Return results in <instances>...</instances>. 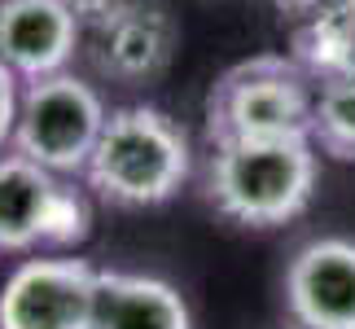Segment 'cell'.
<instances>
[{"mask_svg": "<svg viewBox=\"0 0 355 329\" xmlns=\"http://www.w3.org/2000/svg\"><path fill=\"white\" fill-rule=\"evenodd\" d=\"M316 145L311 136L277 141H228L211 145L207 158V202L224 219L245 228H277L307 211L316 194Z\"/></svg>", "mask_w": 355, "mask_h": 329, "instance_id": "1", "label": "cell"}, {"mask_svg": "<svg viewBox=\"0 0 355 329\" xmlns=\"http://www.w3.org/2000/svg\"><path fill=\"white\" fill-rule=\"evenodd\" d=\"M193 176V145L171 115L154 106H123L88 158L84 180L110 207H162Z\"/></svg>", "mask_w": 355, "mask_h": 329, "instance_id": "2", "label": "cell"}, {"mask_svg": "<svg viewBox=\"0 0 355 329\" xmlns=\"http://www.w3.org/2000/svg\"><path fill=\"white\" fill-rule=\"evenodd\" d=\"M311 132V79L294 58H250L224 71L207 92V136L228 141H277Z\"/></svg>", "mask_w": 355, "mask_h": 329, "instance_id": "3", "label": "cell"}, {"mask_svg": "<svg viewBox=\"0 0 355 329\" xmlns=\"http://www.w3.org/2000/svg\"><path fill=\"white\" fill-rule=\"evenodd\" d=\"M101 92L71 71L22 84L18 92V119H13L9 149L40 162L53 176H84L88 158L105 132Z\"/></svg>", "mask_w": 355, "mask_h": 329, "instance_id": "4", "label": "cell"}, {"mask_svg": "<svg viewBox=\"0 0 355 329\" xmlns=\"http://www.w3.org/2000/svg\"><path fill=\"white\" fill-rule=\"evenodd\" d=\"M92 233V202L66 176L22 154H0V255L71 251Z\"/></svg>", "mask_w": 355, "mask_h": 329, "instance_id": "5", "label": "cell"}, {"mask_svg": "<svg viewBox=\"0 0 355 329\" xmlns=\"http://www.w3.org/2000/svg\"><path fill=\"white\" fill-rule=\"evenodd\" d=\"M92 294L84 259H22L0 285V329H92Z\"/></svg>", "mask_w": 355, "mask_h": 329, "instance_id": "6", "label": "cell"}, {"mask_svg": "<svg viewBox=\"0 0 355 329\" xmlns=\"http://www.w3.org/2000/svg\"><path fill=\"white\" fill-rule=\"evenodd\" d=\"M92 31V62L119 84H149L171 66L180 26L162 0H123Z\"/></svg>", "mask_w": 355, "mask_h": 329, "instance_id": "7", "label": "cell"}, {"mask_svg": "<svg viewBox=\"0 0 355 329\" xmlns=\"http://www.w3.org/2000/svg\"><path fill=\"white\" fill-rule=\"evenodd\" d=\"M285 307L298 329H355V242L316 237L285 268Z\"/></svg>", "mask_w": 355, "mask_h": 329, "instance_id": "8", "label": "cell"}, {"mask_svg": "<svg viewBox=\"0 0 355 329\" xmlns=\"http://www.w3.org/2000/svg\"><path fill=\"white\" fill-rule=\"evenodd\" d=\"M79 18L62 0H0V62L18 84L62 75L79 49Z\"/></svg>", "mask_w": 355, "mask_h": 329, "instance_id": "9", "label": "cell"}, {"mask_svg": "<svg viewBox=\"0 0 355 329\" xmlns=\"http://www.w3.org/2000/svg\"><path fill=\"white\" fill-rule=\"evenodd\" d=\"M92 329H193V317L171 281L97 268Z\"/></svg>", "mask_w": 355, "mask_h": 329, "instance_id": "10", "label": "cell"}, {"mask_svg": "<svg viewBox=\"0 0 355 329\" xmlns=\"http://www.w3.org/2000/svg\"><path fill=\"white\" fill-rule=\"evenodd\" d=\"M294 62L307 79H355V0H338L298 26Z\"/></svg>", "mask_w": 355, "mask_h": 329, "instance_id": "11", "label": "cell"}, {"mask_svg": "<svg viewBox=\"0 0 355 329\" xmlns=\"http://www.w3.org/2000/svg\"><path fill=\"white\" fill-rule=\"evenodd\" d=\"M311 145L355 162V79H311Z\"/></svg>", "mask_w": 355, "mask_h": 329, "instance_id": "12", "label": "cell"}, {"mask_svg": "<svg viewBox=\"0 0 355 329\" xmlns=\"http://www.w3.org/2000/svg\"><path fill=\"white\" fill-rule=\"evenodd\" d=\"M18 75L0 62V154L9 149V136H13V119H18Z\"/></svg>", "mask_w": 355, "mask_h": 329, "instance_id": "13", "label": "cell"}, {"mask_svg": "<svg viewBox=\"0 0 355 329\" xmlns=\"http://www.w3.org/2000/svg\"><path fill=\"white\" fill-rule=\"evenodd\" d=\"M62 5L79 18V26H92V22H101L114 5H123V0H62Z\"/></svg>", "mask_w": 355, "mask_h": 329, "instance_id": "14", "label": "cell"}, {"mask_svg": "<svg viewBox=\"0 0 355 329\" xmlns=\"http://www.w3.org/2000/svg\"><path fill=\"white\" fill-rule=\"evenodd\" d=\"M277 5V13H285V18H303V22H311L316 13H324L329 5H338V0H272Z\"/></svg>", "mask_w": 355, "mask_h": 329, "instance_id": "15", "label": "cell"}]
</instances>
